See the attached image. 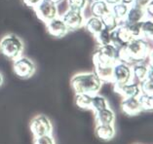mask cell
<instances>
[{
    "instance_id": "6da1fadb",
    "label": "cell",
    "mask_w": 153,
    "mask_h": 144,
    "mask_svg": "<svg viewBox=\"0 0 153 144\" xmlns=\"http://www.w3.org/2000/svg\"><path fill=\"white\" fill-rule=\"evenodd\" d=\"M150 40L143 37L132 39L121 48H117V61L132 65L137 62L146 61L151 57Z\"/></svg>"
},
{
    "instance_id": "7a4b0ae2",
    "label": "cell",
    "mask_w": 153,
    "mask_h": 144,
    "mask_svg": "<svg viewBox=\"0 0 153 144\" xmlns=\"http://www.w3.org/2000/svg\"><path fill=\"white\" fill-rule=\"evenodd\" d=\"M102 84L94 71L76 73L70 80V86L75 94H99Z\"/></svg>"
},
{
    "instance_id": "3957f363",
    "label": "cell",
    "mask_w": 153,
    "mask_h": 144,
    "mask_svg": "<svg viewBox=\"0 0 153 144\" xmlns=\"http://www.w3.org/2000/svg\"><path fill=\"white\" fill-rule=\"evenodd\" d=\"M24 52V43L15 34H7L0 40V53L9 60H16Z\"/></svg>"
},
{
    "instance_id": "277c9868",
    "label": "cell",
    "mask_w": 153,
    "mask_h": 144,
    "mask_svg": "<svg viewBox=\"0 0 153 144\" xmlns=\"http://www.w3.org/2000/svg\"><path fill=\"white\" fill-rule=\"evenodd\" d=\"M93 62L114 65L117 61V48L112 44L104 46H98L93 53Z\"/></svg>"
},
{
    "instance_id": "5b68a950",
    "label": "cell",
    "mask_w": 153,
    "mask_h": 144,
    "mask_svg": "<svg viewBox=\"0 0 153 144\" xmlns=\"http://www.w3.org/2000/svg\"><path fill=\"white\" fill-rule=\"evenodd\" d=\"M29 130L33 134V137H38V136L51 134L53 132V125L47 116L37 115L29 122Z\"/></svg>"
},
{
    "instance_id": "8992f818",
    "label": "cell",
    "mask_w": 153,
    "mask_h": 144,
    "mask_svg": "<svg viewBox=\"0 0 153 144\" xmlns=\"http://www.w3.org/2000/svg\"><path fill=\"white\" fill-rule=\"evenodd\" d=\"M13 70L18 77L22 79H28L35 73L36 66L30 58L21 56L14 60Z\"/></svg>"
},
{
    "instance_id": "52a82bcc",
    "label": "cell",
    "mask_w": 153,
    "mask_h": 144,
    "mask_svg": "<svg viewBox=\"0 0 153 144\" xmlns=\"http://www.w3.org/2000/svg\"><path fill=\"white\" fill-rule=\"evenodd\" d=\"M134 37L129 31L128 27L125 24L124 21H119V24L116 28L110 31V40L111 44L116 48H121L129 43Z\"/></svg>"
},
{
    "instance_id": "ba28073f",
    "label": "cell",
    "mask_w": 153,
    "mask_h": 144,
    "mask_svg": "<svg viewBox=\"0 0 153 144\" xmlns=\"http://www.w3.org/2000/svg\"><path fill=\"white\" fill-rule=\"evenodd\" d=\"M34 11L37 17L44 23H47V21L59 17L58 5L49 0H42L34 8Z\"/></svg>"
},
{
    "instance_id": "9c48e42d",
    "label": "cell",
    "mask_w": 153,
    "mask_h": 144,
    "mask_svg": "<svg viewBox=\"0 0 153 144\" xmlns=\"http://www.w3.org/2000/svg\"><path fill=\"white\" fill-rule=\"evenodd\" d=\"M62 20L66 25V27L68 28L69 31L77 30L80 27H83L85 16L84 12H80V11L76 10H71L68 9L63 13L62 16Z\"/></svg>"
},
{
    "instance_id": "30bf717a",
    "label": "cell",
    "mask_w": 153,
    "mask_h": 144,
    "mask_svg": "<svg viewBox=\"0 0 153 144\" xmlns=\"http://www.w3.org/2000/svg\"><path fill=\"white\" fill-rule=\"evenodd\" d=\"M133 81L131 65L126 62L117 61L113 65V84L121 85Z\"/></svg>"
},
{
    "instance_id": "8fae6325",
    "label": "cell",
    "mask_w": 153,
    "mask_h": 144,
    "mask_svg": "<svg viewBox=\"0 0 153 144\" xmlns=\"http://www.w3.org/2000/svg\"><path fill=\"white\" fill-rule=\"evenodd\" d=\"M113 90L116 94L123 97V98L126 97H137L141 94L140 90L139 83L135 81H131L127 84H113Z\"/></svg>"
},
{
    "instance_id": "7c38bea8",
    "label": "cell",
    "mask_w": 153,
    "mask_h": 144,
    "mask_svg": "<svg viewBox=\"0 0 153 144\" xmlns=\"http://www.w3.org/2000/svg\"><path fill=\"white\" fill-rule=\"evenodd\" d=\"M45 24L48 33L55 38H62L69 32L68 28L66 27L61 17L55 18Z\"/></svg>"
},
{
    "instance_id": "4fadbf2b",
    "label": "cell",
    "mask_w": 153,
    "mask_h": 144,
    "mask_svg": "<svg viewBox=\"0 0 153 144\" xmlns=\"http://www.w3.org/2000/svg\"><path fill=\"white\" fill-rule=\"evenodd\" d=\"M121 109L128 116H137L143 112L137 97H126L121 102Z\"/></svg>"
},
{
    "instance_id": "5bb4252c",
    "label": "cell",
    "mask_w": 153,
    "mask_h": 144,
    "mask_svg": "<svg viewBox=\"0 0 153 144\" xmlns=\"http://www.w3.org/2000/svg\"><path fill=\"white\" fill-rule=\"evenodd\" d=\"M94 72L102 80V83H112L113 82V65L94 64Z\"/></svg>"
},
{
    "instance_id": "9a60e30c",
    "label": "cell",
    "mask_w": 153,
    "mask_h": 144,
    "mask_svg": "<svg viewBox=\"0 0 153 144\" xmlns=\"http://www.w3.org/2000/svg\"><path fill=\"white\" fill-rule=\"evenodd\" d=\"M151 64H146V61L143 62H137L131 65V69H132V77L133 81L139 83L140 81L147 78V73L149 66Z\"/></svg>"
},
{
    "instance_id": "2e32d148",
    "label": "cell",
    "mask_w": 153,
    "mask_h": 144,
    "mask_svg": "<svg viewBox=\"0 0 153 144\" xmlns=\"http://www.w3.org/2000/svg\"><path fill=\"white\" fill-rule=\"evenodd\" d=\"M95 114V121L97 125H114L115 124V113L110 107L100 110Z\"/></svg>"
},
{
    "instance_id": "e0dca14e",
    "label": "cell",
    "mask_w": 153,
    "mask_h": 144,
    "mask_svg": "<svg viewBox=\"0 0 153 144\" xmlns=\"http://www.w3.org/2000/svg\"><path fill=\"white\" fill-rule=\"evenodd\" d=\"M95 134L98 138L103 141H108L114 137L116 131L114 125H97L95 128Z\"/></svg>"
},
{
    "instance_id": "ac0fdd59",
    "label": "cell",
    "mask_w": 153,
    "mask_h": 144,
    "mask_svg": "<svg viewBox=\"0 0 153 144\" xmlns=\"http://www.w3.org/2000/svg\"><path fill=\"white\" fill-rule=\"evenodd\" d=\"M83 27L89 33H91L92 35L95 36L103 28V24L102 23L100 18L90 16L85 18Z\"/></svg>"
},
{
    "instance_id": "d6986e66",
    "label": "cell",
    "mask_w": 153,
    "mask_h": 144,
    "mask_svg": "<svg viewBox=\"0 0 153 144\" xmlns=\"http://www.w3.org/2000/svg\"><path fill=\"white\" fill-rule=\"evenodd\" d=\"M144 19H146V16H145L143 8L134 4L129 6L128 13H127L125 18L126 21H128V23H140Z\"/></svg>"
},
{
    "instance_id": "ffe728a7",
    "label": "cell",
    "mask_w": 153,
    "mask_h": 144,
    "mask_svg": "<svg viewBox=\"0 0 153 144\" xmlns=\"http://www.w3.org/2000/svg\"><path fill=\"white\" fill-rule=\"evenodd\" d=\"M90 12H91V16L102 18L103 15H105L108 12H110V6L108 5L104 0L91 1Z\"/></svg>"
},
{
    "instance_id": "44dd1931",
    "label": "cell",
    "mask_w": 153,
    "mask_h": 144,
    "mask_svg": "<svg viewBox=\"0 0 153 144\" xmlns=\"http://www.w3.org/2000/svg\"><path fill=\"white\" fill-rule=\"evenodd\" d=\"M108 107H109V104H108V101L105 97L99 94L93 95L91 103V110H93V112H99L100 110L108 108Z\"/></svg>"
},
{
    "instance_id": "7402d4cb",
    "label": "cell",
    "mask_w": 153,
    "mask_h": 144,
    "mask_svg": "<svg viewBox=\"0 0 153 144\" xmlns=\"http://www.w3.org/2000/svg\"><path fill=\"white\" fill-rule=\"evenodd\" d=\"M76 106L83 110H91V103L93 95L89 94H75Z\"/></svg>"
},
{
    "instance_id": "603a6c76",
    "label": "cell",
    "mask_w": 153,
    "mask_h": 144,
    "mask_svg": "<svg viewBox=\"0 0 153 144\" xmlns=\"http://www.w3.org/2000/svg\"><path fill=\"white\" fill-rule=\"evenodd\" d=\"M128 10H129V6L122 2H119L117 4L110 6V12L116 17V19L119 21L125 20L126 15L128 13Z\"/></svg>"
},
{
    "instance_id": "cb8c5ba5",
    "label": "cell",
    "mask_w": 153,
    "mask_h": 144,
    "mask_svg": "<svg viewBox=\"0 0 153 144\" xmlns=\"http://www.w3.org/2000/svg\"><path fill=\"white\" fill-rule=\"evenodd\" d=\"M140 33L141 37L147 40H152L153 35V21L152 19H144L143 21H140Z\"/></svg>"
},
{
    "instance_id": "d4e9b609",
    "label": "cell",
    "mask_w": 153,
    "mask_h": 144,
    "mask_svg": "<svg viewBox=\"0 0 153 144\" xmlns=\"http://www.w3.org/2000/svg\"><path fill=\"white\" fill-rule=\"evenodd\" d=\"M100 20H102L103 27L106 28L107 30H109V31L113 30L114 28H116L119 24V21L111 12H108L107 14L103 15V16L100 18Z\"/></svg>"
},
{
    "instance_id": "484cf974",
    "label": "cell",
    "mask_w": 153,
    "mask_h": 144,
    "mask_svg": "<svg viewBox=\"0 0 153 144\" xmlns=\"http://www.w3.org/2000/svg\"><path fill=\"white\" fill-rule=\"evenodd\" d=\"M143 111H152L153 109V95L140 94L137 97Z\"/></svg>"
},
{
    "instance_id": "4316f807",
    "label": "cell",
    "mask_w": 153,
    "mask_h": 144,
    "mask_svg": "<svg viewBox=\"0 0 153 144\" xmlns=\"http://www.w3.org/2000/svg\"><path fill=\"white\" fill-rule=\"evenodd\" d=\"M94 37L99 46H104V45H108V44H111L110 31L107 30V29L104 27L98 33V34L95 35Z\"/></svg>"
},
{
    "instance_id": "83f0119b",
    "label": "cell",
    "mask_w": 153,
    "mask_h": 144,
    "mask_svg": "<svg viewBox=\"0 0 153 144\" xmlns=\"http://www.w3.org/2000/svg\"><path fill=\"white\" fill-rule=\"evenodd\" d=\"M68 9L84 12L89 4V0H65Z\"/></svg>"
},
{
    "instance_id": "f1b7e54d",
    "label": "cell",
    "mask_w": 153,
    "mask_h": 144,
    "mask_svg": "<svg viewBox=\"0 0 153 144\" xmlns=\"http://www.w3.org/2000/svg\"><path fill=\"white\" fill-rule=\"evenodd\" d=\"M139 86L141 94L150 95H153V80H149L146 78L139 82Z\"/></svg>"
},
{
    "instance_id": "f546056e",
    "label": "cell",
    "mask_w": 153,
    "mask_h": 144,
    "mask_svg": "<svg viewBox=\"0 0 153 144\" xmlns=\"http://www.w3.org/2000/svg\"><path fill=\"white\" fill-rule=\"evenodd\" d=\"M124 21L125 24L128 27L129 31L131 32V34L134 38L141 37V33H140V23H128V21Z\"/></svg>"
},
{
    "instance_id": "4dcf8cb0",
    "label": "cell",
    "mask_w": 153,
    "mask_h": 144,
    "mask_svg": "<svg viewBox=\"0 0 153 144\" xmlns=\"http://www.w3.org/2000/svg\"><path fill=\"white\" fill-rule=\"evenodd\" d=\"M33 144H56V141L54 136L51 134L38 136V137H34Z\"/></svg>"
},
{
    "instance_id": "1f68e13d",
    "label": "cell",
    "mask_w": 153,
    "mask_h": 144,
    "mask_svg": "<svg viewBox=\"0 0 153 144\" xmlns=\"http://www.w3.org/2000/svg\"><path fill=\"white\" fill-rule=\"evenodd\" d=\"M143 10H144L146 18H148V19H152V17H153V1H150L149 3H147V4L143 7Z\"/></svg>"
},
{
    "instance_id": "d6a6232c",
    "label": "cell",
    "mask_w": 153,
    "mask_h": 144,
    "mask_svg": "<svg viewBox=\"0 0 153 144\" xmlns=\"http://www.w3.org/2000/svg\"><path fill=\"white\" fill-rule=\"evenodd\" d=\"M41 1H42V0H23L25 5H27V7L32 8V9H34Z\"/></svg>"
},
{
    "instance_id": "836d02e7",
    "label": "cell",
    "mask_w": 153,
    "mask_h": 144,
    "mask_svg": "<svg viewBox=\"0 0 153 144\" xmlns=\"http://www.w3.org/2000/svg\"><path fill=\"white\" fill-rule=\"evenodd\" d=\"M104 1H105L109 6H112L114 4H117V3L121 2V0H104Z\"/></svg>"
},
{
    "instance_id": "e575fe53",
    "label": "cell",
    "mask_w": 153,
    "mask_h": 144,
    "mask_svg": "<svg viewBox=\"0 0 153 144\" xmlns=\"http://www.w3.org/2000/svg\"><path fill=\"white\" fill-rule=\"evenodd\" d=\"M134 1H135V0H121L122 3H124V4L128 5V6L133 5L134 4Z\"/></svg>"
},
{
    "instance_id": "d590c367",
    "label": "cell",
    "mask_w": 153,
    "mask_h": 144,
    "mask_svg": "<svg viewBox=\"0 0 153 144\" xmlns=\"http://www.w3.org/2000/svg\"><path fill=\"white\" fill-rule=\"evenodd\" d=\"M49 1H51V2H53V3H55V4H57V5H59V3H62L65 0H49Z\"/></svg>"
},
{
    "instance_id": "8d00e7d4",
    "label": "cell",
    "mask_w": 153,
    "mask_h": 144,
    "mask_svg": "<svg viewBox=\"0 0 153 144\" xmlns=\"http://www.w3.org/2000/svg\"><path fill=\"white\" fill-rule=\"evenodd\" d=\"M2 84H3V76L1 73H0V86H2Z\"/></svg>"
},
{
    "instance_id": "74e56055",
    "label": "cell",
    "mask_w": 153,
    "mask_h": 144,
    "mask_svg": "<svg viewBox=\"0 0 153 144\" xmlns=\"http://www.w3.org/2000/svg\"><path fill=\"white\" fill-rule=\"evenodd\" d=\"M91 1H99V0H91Z\"/></svg>"
}]
</instances>
